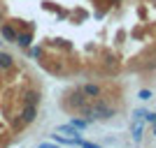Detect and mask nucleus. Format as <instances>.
I'll list each match as a JSON object with an SVG mask.
<instances>
[{
	"mask_svg": "<svg viewBox=\"0 0 156 148\" xmlns=\"http://www.w3.org/2000/svg\"><path fill=\"white\" fill-rule=\"evenodd\" d=\"M117 116V109L112 107V104H107L105 100H100V97H96V100H91V118L93 120H110V118Z\"/></svg>",
	"mask_w": 156,
	"mask_h": 148,
	"instance_id": "nucleus-1",
	"label": "nucleus"
},
{
	"mask_svg": "<svg viewBox=\"0 0 156 148\" xmlns=\"http://www.w3.org/2000/svg\"><path fill=\"white\" fill-rule=\"evenodd\" d=\"M86 102H89V97L82 93V88H72V90H68V95H65L63 107H65L68 111H79Z\"/></svg>",
	"mask_w": 156,
	"mask_h": 148,
	"instance_id": "nucleus-2",
	"label": "nucleus"
},
{
	"mask_svg": "<svg viewBox=\"0 0 156 148\" xmlns=\"http://www.w3.org/2000/svg\"><path fill=\"white\" fill-rule=\"evenodd\" d=\"M35 118H37V107H23L19 118H14V127H26L30 123H35Z\"/></svg>",
	"mask_w": 156,
	"mask_h": 148,
	"instance_id": "nucleus-3",
	"label": "nucleus"
},
{
	"mask_svg": "<svg viewBox=\"0 0 156 148\" xmlns=\"http://www.w3.org/2000/svg\"><path fill=\"white\" fill-rule=\"evenodd\" d=\"M14 44L21 46V49H30L33 46V28H26V30L16 32V42Z\"/></svg>",
	"mask_w": 156,
	"mask_h": 148,
	"instance_id": "nucleus-4",
	"label": "nucleus"
},
{
	"mask_svg": "<svg viewBox=\"0 0 156 148\" xmlns=\"http://www.w3.org/2000/svg\"><path fill=\"white\" fill-rule=\"evenodd\" d=\"M16 26H14V23H5V21H2V23H0V37L5 39V42H16Z\"/></svg>",
	"mask_w": 156,
	"mask_h": 148,
	"instance_id": "nucleus-5",
	"label": "nucleus"
},
{
	"mask_svg": "<svg viewBox=\"0 0 156 148\" xmlns=\"http://www.w3.org/2000/svg\"><path fill=\"white\" fill-rule=\"evenodd\" d=\"M21 104L23 107H40V90H26L21 95Z\"/></svg>",
	"mask_w": 156,
	"mask_h": 148,
	"instance_id": "nucleus-6",
	"label": "nucleus"
},
{
	"mask_svg": "<svg viewBox=\"0 0 156 148\" xmlns=\"http://www.w3.org/2000/svg\"><path fill=\"white\" fill-rule=\"evenodd\" d=\"M54 132H58V134H65V136H70V139H82V130L72 127L70 123H68V125H58V127L54 130Z\"/></svg>",
	"mask_w": 156,
	"mask_h": 148,
	"instance_id": "nucleus-7",
	"label": "nucleus"
},
{
	"mask_svg": "<svg viewBox=\"0 0 156 148\" xmlns=\"http://www.w3.org/2000/svg\"><path fill=\"white\" fill-rule=\"evenodd\" d=\"M82 93H84L89 100H96V97H103V88L98 84H84L82 86Z\"/></svg>",
	"mask_w": 156,
	"mask_h": 148,
	"instance_id": "nucleus-8",
	"label": "nucleus"
},
{
	"mask_svg": "<svg viewBox=\"0 0 156 148\" xmlns=\"http://www.w3.org/2000/svg\"><path fill=\"white\" fill-rule=\"evenodd\" d=\"M130 136H133V141H135V143L142 141V136H144V125H142V120H133V123H130Z\"/></svg>",
	"mask_w": 156,
	"mask_h": 148,
	"instance_id": "nucleus-9",
	"label": "nucleus"
},
{
	"mask_svg": "<svg viewBox=\"0 0 156 148\" xmlns=\"http://www.w3.org/2000/svg\"><path fill=\"white\" fill-rule=\"evenodd\" d=\"M12 67H14V56L7 53V51H0V70L7 72V70H12Z\"/></svg>",
	"mask_w": 156,
	"mask_h": 148,
	"instance_id": "nucleus-10",
	"label": "nucleus"
},
{
	"mask_svg": "<svg viewBox=\"0 0 156 148\" xmlns=\"http://www.w3.org/2000/svg\"><path fill=\"white\" fill-rule=\"evenodd\" d=\"M70 125H72V127H77V130H86L89 125H91V120H86V118H75V116H72Z\"/></svg>",
	"mask_w": 156,
	"mask_h": 148,
	"instance_id": "nucleus-11",
	"label": "nucleus"
},
{
	"mask_svg": "<svg viewBox=\"0 0 156 148\" xmlns=\"http://www.w3.org/2000/svg\"><path fill=\"white\" fill-rule=\"evenodd\" d=\"M28 53H30L33 58H37V60H40L44 51H42V46H30V49H28Z\"/></svg>",
	"mask_w": 156,
	"mask_h": 148,
	"instance_id": "nucleus-12",
	"label": "nucleus"
},
{
	"mask_svg": "<svg viewBox=\"0 0 156 148\" xmlns=\"http://www.w3.org/2000/svg\"><path fill=\"white\" fill-rule=\"evenodd\" d=\"M144 113H147V109H135L133 111V120H144Z\"/></svg>",
	"mask_w": 156,
	"mask_h": 148,
	"instance_id": "nucleus-13",
	"label": "nucleus"
},
{
	"mask_svg": "<svg viewBox=\"0 0 156 148\" xmlns=\"http://www.w3.org/2000/svg\"><path fill=\"white\" fill-rule=\"evenodd\" d=\"M137 97H140V100H151V90L142 88V90H140V93H137Z\"/></svg>",
	"mask_w": 156,
	"mask_h": 148,
	"instance_id": "nucleus-14",
	"label": "nucleus"
},
{
	"mask_svg": "<svg viewBox=\"0 0 156 148\" xmlns=\"http://www.w3.org/2000/svg\"><path fill=\"white\" fill-rule=\"evenodd\" d=\"M37 148H58V143L56 141H42V143H37Z\"/></svg>",
	"mask_w": 156,
	"mask_h": 148,
	"instance_id": "nucleus-15",
	"label": "nucleus"
},
{
	"mask_svg": "<svg viewBox=\"0 0 156 148\" xmlns=\"http://www.w3.org/2000/svg\"><path fill=\"white\" fill-rule=\"evenodd\" d=\"M144 120L154 125V123H156V113H151V111H147V113H144Z\"/></svg>",
	"mask_w": 156,
	"mask_h": 148,
	"instance_id": "nucleus-16",
	"label": "nucleus"
},
{
	"mask_svg": "<svg viewBox=\"0 0 156 148\" xmlns=\"http://www.w3.org/2000/svg\"><path fill=\"white\" fill-rule=\"evenodd\" d=\"M79 146H82V148H100V146H98V143H91V141H84V139H82V141H79Z\"/></svg>",
	"mask_w": 156,
	"mask_h": 148,
	"instance_id": "nucleus-17",
	"label": "nucleus"
},
{
	"mask_svg": "<svg viewBox=\"0 0 156 148\" xmlns=\"http://www.w3.org/2000/svg\"><path fill=\"white\" fill-rule=\"evenodd\" d=\"M0 23H2V9H0Z\"/></svg>",
	"mask_w": 156,
	"mask_h": 148,
	"instance_id": "nucleus-18",
	"label": "nucleus"
},
{
	"mask_svg": "<svg viewBox=\"0 0 156 148\" xmlns=\"http://www.w3.org/2000/svg\"><path fill=\"white\" fill-rule=\"evenodd\" d=\"M154 136H156V123H154Z\"/></svg>",
	"mask_w": 156,
	"mask_h": 148,
	"instance_id": "nucleus-19",
	"label": "nucleus"
},
{
	"mask_svg": "<svg viewBox=\"0 0 156 148\" xmlns=\"http://www.w3.org/2000/svg\"><path fill=\"white\" fill-rule=\"evenodd\" d=\"M2 42H5V39H2V37H0V46H2Z\"/></svg>",
	"mask_w": 156,
	"mask_h": 148,
	"instance_id": "nucleus-20",
	"label": "nucleus"
},
{
	"mask_svg": "<svg viewBox=\"0 0 156 148\" xmlns=\"http://www.w3.org/2000/svg\"><path fill=\"white\" fill-rule=\"evenodd\" d=\"M0 74H2V70H0Z\"/></svg>",
	"mask_w": 156,
	"mask_h": 148,
	"instance_id": "nucleus-21",
	"label": "nucleus"
},
{
	"mask_svg": "<svg viewBox=\"0 0 156 148\" xmlns=\"http://www.w3.org/2000/svg\"><path fill=\"white\" fill-rule=\"evenodd\" d=\"M154 2H156V0H154Z\"/></svg>",
	"mask_w": 156,
	"mask_h": 148,
	"instance_id": "nucleus-22",
	"label": "nucleus"
}]
</instances>
